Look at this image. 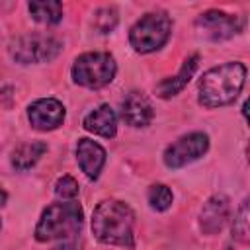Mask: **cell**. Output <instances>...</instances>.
<instances>
[{
  "label": "cell",
  "instance_id": "6da1fadb",
  "mask_svg": "<svg viewBox=\"0 0 250 250\" xmlns=\"http://www.w3.org/2000/svg\"><path fill=\"white\" fill-rule=\"evenodd\" d=\"M92 234L109 246L135 248V213L119 199H104L92 213Z\"/></svg>",
  "mask_w": 250,
  "mask_h": 250
},
{
  "label": "cell",
  "instance_id": "7a4b0ae2",
  "mask_svg": "<svg viewBox=\"0 0 250 250\" xmlns=\"http://www.w3.org/2000/svg\"><path fill=\"white\" fill-rule=\"evenodd\" d=\"M244 80L246 66L238 61L213 66L205 70L197 82V102L207 109L229 105L242 92Z\"/></svg>",
  "mask_w": 250,
  "mask_h": 250
},
{
  "label": "cell",
  "instance_id": "3957f363",
  "mask_svg": "<svg viewBox=\"0 0 250 250\" xmlns=\"http://www.w3.org/2000/svg\"><path fill=\"white\" fill-rule=\"evenodd\" d=\"M84 221V211L80 203L76 201H64V203H53L49 205L35 227V240L37 242H51V240H62L72 238L80 232Z\"/></svg>",
  "mask_w": 250,
  "mask_h": 250
},
{
  "label": "cell",
  "instance_id": "277c9868",
  "mask_svg": "<svg viewBox=\"0 0 250 250\" xmlns=\"http://www.w3.org/2000/svg\"><path fill=\"white\" fill-rule=\"evenodd\" d=\"M70 74H72L74 84L98 90V88H104L109 82H113V78L117 74V62H115L113 55H109V53L90 51V53H82L74 59Z\"/></svg>",
  "mask_w": 250,
  "mask_h": 250
},
{
  "label": "cell",
  "instance_id": "5b68a950",
  "mask_svg": "<svg viewBox=\"0 0 250 250\" xmlns=\"http://www.w3.org/2000/svg\"><path fill=\"white\" fill-rule=\"evenodd\" d=\"M172 35V20L166 12H148L129 29L131 47L141 53H154L162 49Z\"/></svg>",
  "mask_w": 250,
  "mask_h": 250
},
{
  "label": "cell",
  "instance_id": "8992f818",
  "mask_svg": "<svg viewBox=\"0 0 250 250\" xmlns=\"http://www.w3.org/2000/svg\"><path fill=\"white\" fill-rule=\"evenodd\" d=\"M62 53V41L47 33H25L10 43V57L20 64L51 62Z\"/></svg>",
  "mask_w": 250,
  "mask_h": 250
},
{
  "label": "cell",
  "instance_id": "52a82bcc",
  "mask_svg": "<svg viewBox=\"0 0 250 250\" xmlns=\"http://www.w3.org/2000/svg\"><path fill=\"white\" fill-rule=\"evenodd\" d=\"M207 150H209V137L201 131H193L168 145L162 154V160L168 168H182L188 166L189 162L199 160Z\"/></svg>",
  "mask_w": 250,
  "mask_h": 250
},
{
  "label": "cell",
  "instance_id": "ba28073f",
  "mask_svg": "<svg viewBox=\"0 0 250 250\" xmlns=\"http://www.w3.org/2000/svg\"><path fill=\"white\" fill-rule=\"evenodd\" d=\"M195 27L199 35L209 41H225L234 37L242 29V20L221 10H207L201 16H197Z\"/></svg>",
  "mask_w": 250,
  "mask_h": 250
},
{
  "label": "cell",
  "instance_id": "9c48e42d",
  "mask_svg": "<svg viewBox=\"0 0 250 250\" xmlns=\"http://www.w3.org/2000/svg\"><path fill=\"white\" fill-rule=\"evenodd\" d=\"M64 105L55 98H39L27 107V119L37 131H53L64 121Z\"/></svg>",
  "mask_w": 250,
  "mask_h": 250
},
{
  "label": "cell",
  "instance_id": "30bf717a",
  "mask_svg": "<svg viewBox=\"0 0 250 250\" xmlns=\"http://www.w3.org/2000/svg\"><path fill=\"white\" fill-rule=\"evenodd\" d=\"M152 117H154L152 104L143 92L133 90L123 98V102H121V119L129 127H137V129L146 127V125H150Z\"/></svg>",
  "mask_w": 250,
  "mask_h": 250
},
{
  "label": "cell",
  "instance_id": "8fae6325",
  "mask_svg": "<svg viewBox=\"0 0 250 250\" xmlns=\"http://www.w3.org/2000/svg\"><path fill=\"white\" fill-rule=\"evenodd\" d=\"M229 209H230V205H229V199L225 195H211L203 203L201 213H199V229H201V232L209 234V236L217 234L225 227V223L229 219Z\"/></svg>",
  "mask_w": 250,
  "mask_h": 250
},
{
  "label": "cell",
  "instance_id": "7c38bea8",
  "mask_svg": "<svg viewBox=\"0 0 250 250\" xmlns=\"http://www.w3.org/2000/svg\"><path fill=\"white\" fill-rule=\"evenodd\" d=\"M76 162L80 170L90 180H98L104 164H105V148L92 139H78L76 143Z\"/></svg>",
  "mask_w": 250,
  "mask_h": 250
},
{
  "label": "cell",
  "instance_id": "4fadbf2b",
  "mask_svg": "<svg viewBox=\"0 0 250 250\" xmlns=\"http://www.w3.org/2000/svg\"><path fill=\"white\" fill-rule=\"evenodd\" d=\"M197 64H199V55L188 57V59L184 61V64L180 66V70H178L174 76H168V78H164L162 82H158V86H156V96L168 100V98L176 96L178 92H182V90L188 86V82L191 80V76L195 74Z\"/></svg>",
  "mask_w": 250,
  "mask_h": 250
},
{
  "label": "cell",
  "instance_id": "5bb4252c",
  "mask_svg": "<svg viewBox=\"0 0 250 250\" xmlns=\"http://www.w3.org/2000/svg\"><path fill=\"white\" fill-rule=\"evenodd\" d=\"M82 125L86 131L94 135H100L104 139H113L117 133V115L107 104H102L84 117Z\"/></svg>",
  "mask_w": 250,
  "mask_h": 250
},
{
  "label": "cell",
  "instance_id": "9a60e30c",
  "mask_svg": "<svg viewBox=\"0 0 250 250\" xmlns=\"http://www.w3.org/2000/svg\"><path fill=\"white\" fill-rule=\"evenodd\" d=\"M47 152V145L43 141H29V143H23L20 145L14 152H12V168L18 170V172H27L29 168H33L41 156Z\"/></svg>",
  "mask_w": 250,
  "mask_h": 250
},
{
  "label": "cell",
  "instance_id": "2e32d148",
  "mask_svg": "<svg viewBox=\"0 0 250 250\" xmlns=\"http://www.w3.org/2000/svg\"><path fill=\"white\" fill-rule=\"evenodd\" d=\"M27 10L31 14V18L39 23H47V25H53V23H59L62 20V4L57 2V0H33L27 4Z\"/></svg>",
  "mask_w": 250,
  "mask_h": 250
},
{
  "label": "cell",
  "instance_id": "e0dca14e",
  "mask_svg": "<svg viewBox=\"0 0 250 250\" xmlns=\"http://www.w3.org/2000/svg\"><path fill=\"white\" fill-rule=\"evenodd\" d=\"M146 199H148L150 209H154V211H166V209H170V205L174 201V195H172V189L168 186L154 184V186L148 188Z\"/></svg>",
  "mask_w": 250,
  "mask_h": 250
},
{
  "label": "cell",
  "instance_id": "ac0fdd59",
  "mask_svg": "<svg viewBox=\"0 0 250 250\" xmlns=\"http://www.w3.org/2000/svg\"><path fill=\"white\" fill-rule=\"evenodd\" d=\"M232 236L240 242H248L250 238V227H248V199H244L234 215L232 221Z\"/></svg>",
  "mask_w": 250,
  "mask_h": 250
},
{
  "label": "cell",
  "instance_id": "d6986e66",
  "mask_svg": "<svg viewBox=\"0 0 250 250\" xmlns=\"http://www.w3.org/2000/svg\"><path fill=\"white\" fill-rule=\"evenodd\" d=\"M117 21H119V16H117V10L115 8H100V10H96V14H94V27L100 31V33H111L113 29H115V25H117Z\"/></svg>",
  "mask_w": 250,
  "mask_h": 250
},
{
  "label": "cell",
  "instance_id": "ffe728a7",
  "mask_svg": "<svg viewBox=\"0 0 250 250\" xmlns=\"http://www.w3.org/2000/svg\"><path fill=\"white\" fill-rule=\"evenodd\" d=\"M78 189H80V186H78V182H76L72 176H62V178H59L57 184H55V195L61 197V199L72 201V199L78 195Z\"/></svg>",
  "mask_w": 250,
  "mask_h": 250
},
{
  "label": "cell",
  "instance_id": "44dd1931",
  "mask_svg": "<svg viewBox=\"0 0 250 250\" xmlns=\"http://www.w3.org/2000/svg\"><path fill=\"white\" fill-rule=\"evenodd\" d=\"M53 250H82V248H80V246H76L74 242H62V244L55 246Z\"/></svg>",
  "mask_w": 250,
  "mask_h": 250
},
{
  "label": "cell",
  "instance_id": "7402d4cb",
  "mask_svg": "<svg viewBox=\"0 0 250 250\" xmlns=\"http://www.w3.org/2000/svg\"><path fill=\"white\" fill-rule=\"evenodd\" d=\"M6 199H8L6 191H4V189H0V207H4V205H6Z\"/></svg>",
  "mask_w": 250,
  "mask_h": 250
}]
</instances>
